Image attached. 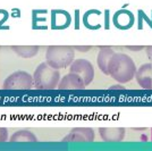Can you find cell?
I'll use <instances>...</instances> for the list:
<instances>
[{"label":"cell","mask_w":152,"mask_h":151,"mask_svg":"<svg viewBox=\"0 0 152 151\" xmlns=\"http://www.w3.org/2000/svg\"><path fill=\"white\" fill-rule=\"evenodd\" d=\"M108 72L117 82H129L136 73L133 59L125 54H114L108 64Z\"/></svg>","instance_id":"6da1fadb"},{"label":"cell","mask_w":152,"mask_h":151,"mask_svg":"<svg viewBox=\"0 0 152 151\" xmlns=\"http://www.w3.org/2000/svg\"><path fill=\"white\" fill-rule=\"evenodd\" d=\"M47 62L53 68H65L69 66L74 60V51L70 47L53 45L47 50Z\"/></svg>","instance_id":"7a4b0ae2"},{"label":"cell","mask_w":152,"mask_h":151,"mask_svg":"<svg viewBox=\"0 0 152 151\" xmlns=\"http://www.w3.org/2000/svg\"><path fill=\"white\" fill-rule=\"evenodd\" d=\"M59 72L57 68L51 67L49 64H41L35 69L33 76L34 85L38 89H53L59 83Z\"/></svg>","instance_id":"3957f363"},{"label":"cell","mask_w":152,"mask_h":151,"mask_svg":"<svg viewBox=\"0 0 152 151\" xmlns=\"http://www.w3.org/2000/svg\"><path fill=\"white\" fill-rule=\"evenodd\" d=\"M70 72L75 73L83 80L85 85H89L94 77V69L92 64L86 59H77L70 66Z\"/></svg>","instance_id":"277c9868"},{"label":"cell","mask_w":152,"mask_h":151,"mask_svg":"<svg viewBox=\"0 0 152 151\" xmlns=\"http://www.w3.org/2000/svg\"><path fill=\"white\" fill-rule=\"evenodd\" d=\"M4 86L6 89H28L32 86V77L25 72H17L7 78Z\"/></svg>","instance_id":"5b68a950"},{"label":"cell","mask_w":152,"mask_h":151,"mask_svg":"<svg viewBox=\"0 0 152 151\" xmlns=\"http://www.w3.org/2000/svg\"><path fill=\"white\" fill-rule=\"evenodd\" d=\"M94 139V133L91 128H74L72 130L68 136L64 141H73V142H91Z\"/></svg>","instance_id":"8992f818"},{"label":"cell","mask_w":152,"mask_h":151,"mask_svg":"<svg viewBox=\"0 0 152 151\" xmlns=\"http://www.w3.org/2000/svg\"><path fill=\"white\" fill-rule=\"evenodd\" d=\"M85 86V84L83 82V80L80 76L75 74V73H72L65 75L63 77V80L60 81V83L58 84V88L59 89H82Z\"/></svg>","instance_id":"52a82bcc"},{"label":"cell","mask_w":152,"mask_h":151,"mask_svg":"<svg viewBox=\"0 0 152 151\" xmlns=\"http://www.w3.org/2000/svg\"><path fill=\"white\" fill-rule=\"evenodd\" d=\"M101 138L106 142H119L125 136V130L121 127L114 128H100L99 130Z\"/></svg>","instance_id":"ba28073f"},{"label":"cell","mask_w":152,"mask_h":151,"mask_svg":"<svg viewBox=\"0 0 152 151\" xmlns=\"http://www.w3.org/2000/svg\"><path fill=\"white\" fill-rule=\"evenodd\" d=\"M152 66L151 64H145L142 65L135 73L136 76V81L143 89H150L152 88V78L150 75H148V73L151 70Z\"/></svg>","instance_id":"9c48e42d"},{"label":"cell","mask_w":152,"mask_h":151,"mask_svg":"<svg viewBox=\"0 0 152 151\" xmlns=\"http://www.w3.org/2000/svg\"><path fill=\"white\" fill-rule=\"evenodd\" d=\"M115 51L113 49L104 47V48H101V51L98 55V65H99V68L101 69L102 73H104L107 75L109 74V72H108V64H109V60H110V58L113 57Z\"/></svg>","instance_id":"30bf717a"},{"label":"cell","mask_w":152,"mask_h":151,"mask_svg":"<svg viewBox=\"0 0 152 151\" xmlns=\"http://www.w3.org/2000/svg\"><path fill=\"white\" fill-rule=\"evenodd\" d=\"M14 49H17V50H26V51H16L17 54H19L20 56H23V57H32L38 52V48H37V47H25V48H24V47H22V48L15 47Z\"/></svg>","instance_id":"8fae6325"},{"label":"cell","mask_w":152,"mask_h":151,"mask_svg":"<svg viewBox=\"0 0 152 151\" xmlns=\"http://www.w3.org/2000/svg\"><path fill=\"white\" fill-rule=\"evenodd\" d=\"M76 50H81L82 52H86L88 50L91 49V47H76Z\"/></svg>","instance_id":"7c38bea8"},{"label":"cell","mask_w":152,"mask_h":151,"mask_svg":"<svg viewBox=\"0 0 152 151\" xmlns=\"http://www.w3.org/2000/svg\"><path fill=\"white\" fill-rule=\"evenodd\" d=\"M128 49H131V50H141V49H143V47H127Z\"/></svg>","instance_id":"4fadbf2b"},{"label":"cell","mask_w":152,"mask_h":151,"mask_svg":"<svg viewBox=\"0 0 152 151\" xmlns=\"http://www.w3.org/2000/svg\"><path fill=\"white\" fill-rule=\"evenodd\" d=\"M110 89H125L123 85H111Z\"/></svg>","instance_id":"5bb4252c"},{"label":"cell","mask_w":152,"mask_h":151,"mask_svg":"<svg viewBox=\"0 0 152 151\" xmlns=\"http://www.w3.org/2000/svg\"><path fill=\"white\" fill-rule=\"evenodd\" d=\"M148 55H149V56H152V47L148 48Z\"/></svg>","instance_id":"9a60e30c"},{"label":"cell","mask_w":152,"mask_h":151,"mask_svg":"<svg viewBox=\"0 0 152 151\" xmlns=\"http://www.w3.org/2000/svg\"><path fill=\"white\" fill-rule=\"evenodd\" d=\"M151 132H152V131H151ZM151 139H152V138H151Z\"/></svg>","instance_id":"2e32d148"}]
</instances>
